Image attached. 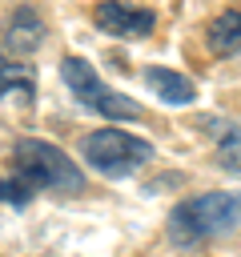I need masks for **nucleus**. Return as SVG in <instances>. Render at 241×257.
I'll return each mask as SVG.
<instances>
[{"label": "nucleus", "instance_id": "nucleus-4", "mask_svg": "<svg viewBox=\"0 0 241 257\" xmlns=\"http://www.w3.org/2000/svg\"><path fill=\"white\" fill-rule=\"evenodd\" d=\"M149 157H153V145L133 133H120V128H100V133L84 137V161L104 177H129Z\"/></svg>", "mask_w": 241, "mask_h": 257}, {"label": "nucleus", "instance_id": "nucleus-7", "mask_svg": "<svg viewBox=\"0 0 241 257\" xmlns=\"http://www.w3.org/2000/svg\"><path fill=\"white\" fill-rule=\"evenodd\" d=\"M40 40H44V24H40V16H36L32 8H16L12 20H8V32H4V48L16 52V56H24V52H36Z\"/></svg>", "mask_w": 241, "mask_h": 257}, {"label": "nucleus", "instance_id": "nucleus-3", "mask_svg": "<svg viewBox=\"0 0 241 257\" xmlns=\"http://www.w3.org/2000/svg\"><path fill=\"white\" fill-rule=\"evenodd\" d=\"M60 76H64L68 92H72L84 108H92V112H100V116H112V120H137V116H141V108H137L129 96H120L116 88H108L88 60L64 56V60H60Z\"/></svg>", "mask_w": 241, "mask_h": 257}, {"label": "nucleus", "instance_id": "nucleus-9", "mask_svg": "<svg viewBox=\"0 0 241 257\" xmlns=\"http://www.w3.org/2000/svg\"><path fill=\"white\" fill-rule=\"evenodd\" d=\"M0 96L8 100H32L36 96V76H32V68H24V64H12L8 56H0Z\"/></svg>", "mask_w": 241, "mask_h": 257}, {"label": "nucleus", "instance_id": "nucleus-8", "mask_svg": "<svg viewBox=\"0 0 241 257\" xmlns=\"http://www.w3.org/2000/svg\"><path fill=\"white\" fill-rule=\"evenodd\" d=\"M205 40H209V48H213L217 56H237V52H241V8H225V12L209 24Z\"/></svg>", "mask_w": 241, "mask_h": 257}, {"label": "nucleus", "instance_id": "nucleus-6", "mask_svg": "<svg viewBox=\"0 0 241 257\" xmlns=\"http://www.w3.org/2000/svg\"><path fill=\"white\" fill-rule=\"evenodd\" d=\"M145 84H149L165 104H193V100H197V84H193L189 76H181L177 68L149 64V68H145Z\"/></svg>", "mask_w": 241, "mask_h": 257}, {"label": "nucleus", "instance_id": "nucleus-10", "mask_svg": "<svg viewBox=\"0 0 241 257\" xmlns=\"http://www.w3.org/2000/svg\"><path fill=\"white\" fill-rule=\"evenodd\" d=\"M217 161L225 173L241 177V124H225L217 133Z\"/></svg>", "mask_w": 241, "mask_h": 257}, {"label": "nucleus", "instance_id": "nucleus-5", "mask_svg": "<svg viewBox=\"0 0 241 257\" xmlns=\"http://www.w3.org/2000/svg\"><path fill=\"white\" fill-rule=\"evenodd\" d=\"M157 16L149 8H129V4H96V28H104L108 36H120V40H145L153 32Z\"/></svg>", "mask_w": 241, "mask_h": 257}, {"label": "nucleus", "instance_id": "nucleus-2", "mask_svg": "<svg viewBox=\"0 0 241 257\" xmlns=\"http://www.w3.org/2000/svg\"><path fill=\"white\" fill-rule=\"evenodd\" d=\"M237 221H241V193H205L181 201L169 213V237L173 245H201L209 237L237 229Z\"/></svg>", "mask_w": 241, "mask_h": 257}, {"label": "nucleus", "instance_id": "nucleus-1", "mask_svg": "<svg viewBox=\"0 0 241 257\" xmlns=\"http://www.w3.org/2000/svg\"><path fill=\"white\" fill-rule=\"evenodd\" d=\"M12 177H16L20 185H28V193H40V189L60 193V197H76V193H84V177H80V169H76L56 145H48V141H32V137L16 141V149H12Z\"/></svg>", "mask_w": 241, "mask_h": 257}]
</instances>
